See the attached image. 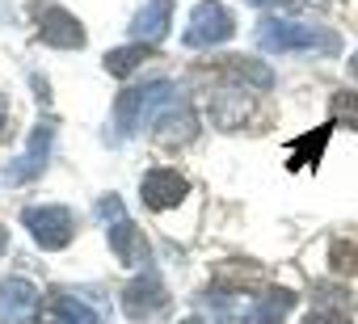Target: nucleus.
Segmentation results:
<instances>
[{
  "label": "nucleus",
  "mask_w": 358,
  "mask_h": 324,
  "mask_svg": "<svg viewBox=\"0 0 358 324\" xmlns=\"http://www.w3.org/2000/svg\"><path fill=\"white\" fill-rule=\"evenodd\" d=\"M182 324H203V320H182Z\"/></svg>",
  "instance_id": "25"
},
{
  "label": "nucleus",
  "mask_w": 358,
  "mask_h": 324,
  "mask_svg": "<svg viewBox=\"0 0 358 324\" xmlns=\"http://www.w3.org/2000/svg\"><path fill=\"white\" fill-rule=\"evenodd\" d=\"M22 223L30 228L34 244L47 249V253L68 249V240H72V232H76V219H72L68 207H26V211H22Z\"/></svg>",
  "instance_id": "3"
},
{
  "label": "nucleus",
  "mask_w": 358,
  "mask_h": 324,
  "mask_svg": "<svg viewBox=\"0 0 358 324\" xmlns=\"http://www.w3.org/2000/svg\"><path fill=\"white\" fill-rule=\"evenodd\" d=\"M5 118H9V105H5V97H0V135H5Z\"/></svg>",
  "instance_id": "22"
},
{
  "label": "nucleus",
  "mask_w": 358,
  "mask_h": 324,
  "mask_svg": "<svg viewBox=\"0 0 358 324\" xmlns=\"http://www.w3.org/2000/svg\"><path fill=\"white\" fill-rule=\"evenodd\" d=\"M55 311H59L64 324H101L89 303H80V299H72V295H64V290L55 295Z\"/></svg>",
  "instance_id": "16"
},
{
  "label": "nucleus",
  "mask_w": 358,
  "mask_h": 324,
  "mask_svg": "<svg viewBox=\"0 0 358 324\" xmlns=\"http://www.w3.org/2000/svg\"><path fill=\"white\" fill-rule=\"evenodd\" d=\"M177 105H182V97H177V84L169 80H148V84H135L127 93H118V105H114V126L122 135H135L143 126H160Z\"/></svg>",
  "instance_id": "1"
},
{
  "label": "nucleus",
  "mask_w": 358,
  "mask_h": 324,
  "mask_svg": "<svg viewBox=\"0 0 358 324\" xmlns=\"http://www.w3.org/2000/svg\"><path fill=\"white\" fill-rule=\"evenodd\" d=\"M329 131H333V126H316V131L308 135V143L299 139L287 169H303V165H308V169H316V165H320V152H324V143H329Z\"/></svg>",
  "instance_id": "14"
},
{
  "label": "nucleus",
  "mask_w": 358,
  "mask_h": 324,
  "mask_svg": "<svg viewBox=\"0 0 358 324\" xmlns=\"http://www.w3.org/2000/svg\"><path fill=\"white\" fill-rule=\"evenodd\" d=\"M164 307H169V290H164L160 274L143 270V274H135V282H127V290H122V311H127L135 324L156 320Z\"/></svg>",
  "instance_id": "5"
},
{
  "label": "nucleus",
  "mask_w": 358,
  "mask_h": 324,
  "mask_svg": "<svg viewBox=\"0 0 358 324\" xmlns=\"http://www.w3.org/2000/svg\"><path fill=\"white\" fill-rule=\"evenodd\" d=\"M110 249H114V257L122 261V265H148L152 261V253H148V240H143V232L122 215V219H114L110 223Z\"/></svg>",
  "instance_id": "10"
},
{
  "label": "nucleus",
  "mask_w": 358,
  "mask_h": 324,
  "mask_svg": "<svg viewBox=\"0 0 358 324\" xmlns=\"http://www.w3.org/2000/svg\"><path fill=\"white\" fill-rule=\"evenodd\" d=\"M350 76H354V80H358V55H354V59H350Z\"/></svg>",
  "instance_id": "24"
},
{
  "label": "nucleus",
  "mask_w": 358,
  "mask_h": 324,
  "mask_svg": "<svg viewBox=\"0 0 358 324\" xmlns=\"http://www.w3.org/2000/svg\"><path fill=\"white\" fill-rule=\"evenodd\" d=\"M38 316V286L26 278L0 282V324H30Z\"/></svg>",
  "instance_id": "8"
},
{
  "label": "nucleus",
  "mask_w": 358,
  "mask_h": 324,
  "mask_svg": "<svg viewBox=\"0 0 358 324\" xmlns=\"http://www.w3.org/2000/svg\"><path fill=\"white\" fill-rule=\"evenodd\" d=\"M232 30H236V22L220 0H203V5H194V13H190L186 47H220V43L232 38Z\"/></svg>",
  "instance_id": "6"
},
{
  "label": "nucleus",
  "mask_w": 358,
  "mask_h": 324,
  "mask_svg": "<svg viewBox=\"0 0 358 324\" xmlns=\"http://www.w3.org/2000/svg\"><path fill=\"white\" fill-rule=\"evenodd\" d=\"M169 22H173V0H148V5L131 17V38L152 47L156 38L169 34Z\"/></svg>",
  "instance_id": "11"
},
{
  "label": "nucleus",
  "mask_w": 358,
  "mask_h": 324,
  "mask_svg": "<svg viewBox=\"0 0 358 324\" xmlns=\"http://www.w3.org/2000/svg\"><path fill=\"white\" fill-rule=\"evenodd\" d=\"M249 5H257V9H274V5H287V0H249Z\"/></svg>",
  "instance_id": "21"
},
{
  "label": "nucleus",
  "mask_w": 358,
  "mask_h": 324,
  "mask_svg": "<svg viewBox=\"0 0 358 324\" xmlns=\"http://www.w3.org/2000/svg\"><path fill=\"white\" fill-rule=\"evenodd\" d=\"M97 219H106V223L122 219V202H118V194H106V198L97 202Z\"/></svg>",
  "instance_id": "20"
},
{
  "label": "nucleus",
  "mask_w": 358,
  "mask_h": 324,
  "mask_svg": "<svg viewBox=\"0 0 358 324\" xmlns=\"http://www.w3.org/2000/svg\"><path fill=\"white\" fill-rule=\"evenodd\" d=\"M5 249H9V232H5V228H0V253H5Z\"/></svg>",
  "instance_id": "23"
},
{
  "label": "nucleus",
  "mask_w": 358,
  "mask_h": 324,
  "mask_svg": "<svg viewBox=\"0 0 358 324\" xmlns=\"http://www.w3.org/2000/svg\"><path fill=\"white\" fill-rule=\"evenodd\" d=\"M148 55H152V47H143V43L135 47V43H131V47H118V51H110L101 64H106V72H110V76H131V72H135V68H139Z\"/></svg>",
  "instance_id": "15"
},
{
  "label": "nucleus",
  "mask_w": 358,
  "mask_h": 324,
  "mask_svg": "<svg viewBox=\"0 0 358 324\" xmlns=\"http://www.w3.org/2000/svg\"><path fill=\"white\" fill-rule=\"evenodd\" d=\"M186 194H190V182L177 169H152V173H143V186H139V198L148 211H169Z\"/></svg>",
  "instance_id": "7"
},
{
  "label": "nucleus",
  "mask_w": 358,
  "mask_h": 324,
  "mask_svg": "<svg viewBox=\"0 0 358 324\" xmlns=\"http://www.w3.org/2000/svg\"><path fill=\"white\" fill-rule=\"evenodd\" d=\"M30 17H34L43 43H51L59 51H80L85 47V26L68 9H59V5H30Z\"/></svg>",
  "instance_id": "4"
},
{
  "label": "nucleus",
  "mask_w": 358,
  "mask_h": 324,
  "mask_svg": "<svg viewBox=\"0 0 358 324\" xmlns=\"http://www.w3.org/2000/svg\"><path fill=\"white\" fill-rule=\"evenodd\" d=\"M329 114H333L341 126L358 131V93H333V97H329Z\"/></svg>",
  "instance_id": "17"
},
{
  "label": "nucleus",
  "mask_w": 358,
  "mask_h": 324,
  "mask_svg": "<svg viewBox=\"0 0 358 324\" xmlns=\"http://www.w3.org/2000/svg\"><path fill=\"white\" fill-rule=\"evenodd\" d=\"M299 324H350V316L337 311V307H316V311H308Z\"/></svg>",
  "instance_id": "19"
},
{
  "label": "nucleus",
  "mask_w": 358,
  "mask_h": 324,
  "mask_svg": "<svg viewBox=\"0 0 358 324\" xmlns=\"http://www.w3.org/2000/svg\"><path fill=\"white\" fill-rule=\"evenodd\" d=\"M215 286L220 290H257V286H266V265H257V261H220L215 265Z\"/></svg>",
  "instance_id": "12"
},
{
  "label": "nucleus",
  "mask_w": 358,
  "mask_h": 324,
  "mask_svg": "<svg viewBox=\"0 0 358 324\" xmlns=\"http://www.w3.org/2000/svg\"><path fill=\"white\" fill-rule=\"evenodd\" d=\"M257 47L270 55H291V51H308V55H337L341 38L324 26H303V22H278L266 17L257 26Z\"/></svg>",
  "instance_id": "2"
},
{
  "label": "nucleus",
  "mask_w": 358,
  "mask_h": 324,
  "mask_svg": "<svg viewBox=\"0 0 358 324\" xmlns=\"http://www.w3.org/2000/svg\"><path fill=\"white\" fill-rule=\"evenodd\" d=\"M295 307V290H282V286H270L245 316V324H282L287 311Z\"/></svg>",
  "instance_id": "13"
},
{
  "label": "nucleus",
  "mask_w": 358,
  "mask_h": 324,
  "mask_svg": "<svg viewBox=\"0 0 358 324\" xmlns=\"http://www.w3.org/2000/svg\"><path fill=\"white\" fill-rule=\"evenodd\" d=\"M51 139H55V131L47 126V122H38L34 131H30V139H26V152L13 160V169L5 173V182L9 186H22V182H30V177H38L43 169H47V156H51Z\"/></svg>",
  "instance_id": "9"
},
{
  "label": "nucleus",
  "mask_w": 358,
  "mask_h": 324,
  "mask_svg": "<svg viewBox=\"0 0 358 324\" xmlns=\"http://www.w3.org/2000/svg\"><path fill=\"white\" fill-rule=\"evenodd\" d=\"M329 257H333V270L337 274H358V244L354 240H337Z\"/></svg>",
  "instance_id": "18"
}]
</instances>
